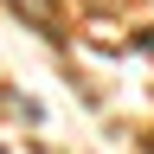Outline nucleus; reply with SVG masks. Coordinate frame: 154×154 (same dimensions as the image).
Segmentation results:
<instances>
[{"instance_id": "f257e3e1", "label": "nucleus", "mask_w": 154, "mask_h": 154, "mask_svg": "<svg viewBox=\"0 0 154 154\" xmlns=\"http://www.w3.org/2000/svg\"><path fill=\"white\" fill-rule=\"evenodd\" d=\"M19 7H32V19H38V26L51 19V0H19Z\"/></svg>"}]
</instances>
